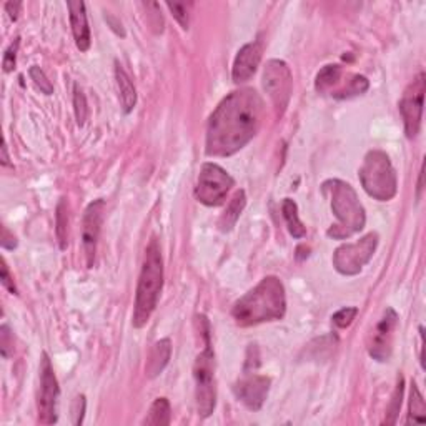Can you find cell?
Returning <instances> with one entry per match:
<instances>
[{
	"label": "cell",
	"instance_id": "obj_13",
	"mask_svg": "<svg viewBox=\"0 0 426 426\" xmlns=\"http://www.w3.org/2000/svg\"><path fill=\"white\" fill-rule=\"evenodd\" d=\"M271 380L265 375L245 371L243 378H240L234 386L235 397L243 403L248 410L258 411L269 397Z\"/></svg>",
	"mask_w": 426,
	"mask_h": 426
},
{
	"label": "cell",
	"instance_id": "obj_5",
	"mask_svg": "<svg viewBox=\"0 0 426 426\" xmlns=\"http://www.w3.org/2000/svg\"><path fill=\"white\" fill-rule=\"evenodd\" d=\"M197 327L204 338V350L193 364L195 378V399L199 415L208 418L217 406V381H215V353L210 338V323L205 315H197Z\"/></svg>",
	"mask_w": 426,
	"mask_h": 426
},
{
	"label": "cell",
	"instance_id": "obj_2",
	"mask_svg": "<svg viewBox=\"0 0 426 426\" xmlns=\"http://www.w3.org/2000/svg\"><path fill=\"white\" fill-rule=\"evenodd\" d=\"M285 311H287V295L282 280L276 276H265L257 287L235 303L232 316L239 327L247 328L282 320Z\"/></svg>",
	"mask_w": 426,
	"mask_h": 426
},
{
	"label": "cell",
	"instance_id": "obj_32",
	"mask_svg": "<svg viewBox=\"0 0 426 426\" xmlns=\"http://www.w3.org/2000/svg\"><path fill=\"white\" fill-rule=\"evenodd\" d=\"M0 351H2L3 358H10V355L14 353V336L7 325L0 327Z\"/></svg>",
	"mask_w": 426,
	"mask_h": 426
},
{
	"label": "cell",
	"instance_id": "obj_15",
	"mask_svg": "<svg viewBox=\"0 0 426 426\" xmlns=\"http://www.w3.org/2000/svg\"><path fill=\"white\" fill-rule=\"evenodd\" d=\"M263 54V47L260 42H250L239 50L235 57L234 69H232V78L235 83L248 82L255 76L258 65H260Z\"/></svg>",
	"mask_w": 426,
	"mask_h": 426
},
{
	"label": "cell",
	"instance_id": "obj_14",
	"mask_svg": "<svg viewBox=\"0 0 426 426\" xmlns=\"http://www.w3.org/2000/svg\"><path fill=\"white\" fill-rule=\"evenodd\" d=\"M104 210H105V201L102 199H99L92 201V204L85 208V213H83L82 243L87 258V267H89V269H92L95 263L97 243H99L100 230H102Z\"/></svg>",
	"mask_w": 426,
	"mask_h": 426
},
{
	"label": "cell",
	"instance_id": "obj_22",
	"mask_svg": "<svg viewBox=\"0 0 426 426\" xmlns=\"http://www.w3.org/2000/svg\"><path fill=\"white\" fill-rule=\"evenodd\" d=\"M426 420V405L423 395H421L420 388L416 386L415 381L411 383V393H410V415H408V423L421 425Z\"/></svg>",
	"mask_w": 426,
	"mask_h": 426
},
{
	"label": "cell",
	"instance_id": "obj_40",
	"mask_svg": "<svg viewBox=\"0 0 426 426\" xmlns=\"http://www.w3.org/2000/svg\"><path fill=\"white\" fill-rule=\"evenodd\" d=\"M2 165L3 166L10 165V158H8V148H7L6 142H3V145H2Z\"/></svg>",
	"mask_w": 426,
	"mask_h": 426
},
{
	"label": "cell",
	"instance_id": "obj_30",
	"mask_svg": "<svg viewBox=\"0 0 426 426\" xmlns=\"http://www.w3.org/2000/svg\"><path fill=\"white\" fill-rule=\"evenodd\" d=\"M357 315H358L357 306H346V308L338 310L336 313L332 316V322L336 328H348L350 325L353 323V320L357 318Z\"/></svg>",
	"mask_w": 426,
	"mask_h": 426
},
{
	"label": "cell",
	"instance_id": "obj_28",
	"mask_svg": "<svg viewBox=\"0 0 426 426\" xmlns=\"http://www.w3.org/2000/svg\"><path fill=\"white\" fill-rule=\"evenodd\" d=\"M166 7H169V10L172 12L175 20H177L180 25H182V29L188 30V25H190V10H188V8L192 7V3L166 2Z\"/></svg>",
	"mask_w": 426,
	"mask_h": 426
},
{
	"label": "cell",
	"instance_id": "obj_27",
	"mask_svg": "<svg viewBox=\"0 0 426 426\" xmlns=\"http://www.w3.org/2000/svg\"><path fill=\"white\" fill-rule=\"evenodd\" d=\"M73 112H76V118L78 127H83L87 122V115H89V107H87V99L82 89L78 85L73 87Z\"/></svg>",
	"mask_w": 426,
	"mask_h": 426
},
{
	"label": "cell",
	"instance_id": "obj_21",
	"mask_svg": "<svg viewBox=\"0 0 426 426\" xmlns=\"http://www.w3.org/2000/svg\"><path fill=\"white\" fill-rule=\"evenodd\" d=\"M282 212L285 222H287L290 235H292L293 239H303V236H306V228L300 220L298 205L295 204V200L285 199L282 201Z\"/></svg>",
	"mask_w": 426,
	"mask_h": 426
},
{
	"label": "cell",
	"instance_id": "obj_35",
	"mask_svg": "<svg viewBox=\"0 0 426 426\" xmlns=\"http://www.w3.org/2000/svg\"><path fill=\"white\" fill-rule=\"evenodd\" d=\"M0 245H2V248L6 250H14L17 247L15 236L8 232L7 227L2 228V241H0Z\"/></svg>",
	"mask_w": 426,
	"mask_h": 426
},
{
	"label": "cell",
	"instance_id": "obj_24",
	"mask_svg": "<svg viewBox=\"0 0 426 426\" xmlns=\"http://www.w3.org/2000/svg\"><path fill=\"white\" fill-rule=\"evenodd\" d=\"M57 239H59L60 248L65 250L69 245V212L67 201L62 199L57 205Z\"/></svg>",
	"mask_w": 426,
	"mask_h": 426
},
{
	"label": "cell",
	"instance_id": "obj_37",
	"mask_svg": "<svg viewBox=\"0 0 426 426\" xmlns=\"http://www.w3.org/2000/svg\"><path fill=\"white\" fill-rule=\"evenodd\" d=\"M20 8H22V2H7L6 3V10L8 17H10L12 20H17L19 19V14H20Z\"/></svg>",
	"mask_w": 426,
	"mask_h": 426
},
{
	"label": "cell",
	"instance_id": "obj_19",
	"mask_svg": "<svg viewBox=\"0 0 426 426\" xmlns=\"http://www.w3.org/2000/svg\"><path fill=\"white\" fill-rule=\"evenodd\" d=\"M245 205H247V195H245L243 190H239L234 195V199L230 200V204L227 205V210L220 217V222H218V227H220L222 232L227 234V232H230L236 225Z\"/></svg>",
	"mask_w": 426,
	"mask_h": 426
},
{
	"label": "cell",
	"instance_id": "obj_31",
	"mask_svg": "<svg viewBox=\"0 0 426 426\" xmlns=\"http://www.w3.org/2000/svg\"><path fill=\"white\" fill-rule=\"evenodd\" d=\"M19 47H20V38H15V41L12 42L10 45H8L6 54H3L2 67H3V72H6V73H10L12 70L15 69L17 52H19Z\"/></svg>",
	"mask_w": 426,
	"mask_h": 426
},
{
	"label": "cell",
	"instance_id": "obj_7",
	"mask_svg": "<svg viewBox=\"0 0 426 426\" xmlns=\"http://www.w3.org/2000/svg\"><path fill=\"white\" fill-rule=\"evenodd\" d=\"M235 180L220 165L206 162L201 165L195 185V199L206 206H218L225 201Z\"/></svg>",
	"mask_w": 426,
	"mask_h": 426
},
{
	"label": "cell",
	"instance_id": "obj_10",
	"mask_svg": "<svg viewBox=\"0 0 426 426\" xmlns=\"http://www.w3.org/2000/svg\"><path fill=\"white\" fill-rule=\"evenodd\" d=\"M425 73H418V77L406 87L405 94L399 100L398 107L405 124V134L408 139H415L420 134L421 118H423V97H425Z\"/></svg>",
	"mask_w": 426,
	"mask_h": 426
},
{
	"label": "cell",
	"instance_id": "obj_12",
	"mask_svg": "<svg viewBox=\"0 0 426 426\" xmlns=\"http://www.w3.org/2000/svg\"><path fill=\"white\" fill-rule=\"evenodd\" d=\"M398 327V315L393 308H386L383 316L376 323L375 330L371 332L370 340H368V353L373 360L383 363L388 362L393 351L395 330Z\"/></svg>",
	"mask_w": 426,
	"mask_h": 426
},
{
	"label": "cell",
	"instance_id": "obj_11",
	"mask_svg": "<svg viewBox=\"0 0 426 426\" xmlns=\"http://www.w3.org/2000/svg\"><path fill=\"white\" fill-rule=\"evenodd\" d=\"M59 381H57L50 358L43 351L41 360V392H38V420L43 425L57 423V402H59Z\"/></svg>",
	"mask_w": 426,
	"mask_h": 426
},
{
	"label": "cell",
	"instance_id": "obj_26",
	"mask_svg": "<svg viewBox=\"0 0 426 426\" xmlns=\"http://www.w3.org/2000/svg\"><path fill=\"white\" fill-rule=\"evenodd\" d=\"M368 87H370V82H368L367 77L355 76L343 90L336 92V94H333V97H336V99H350V97L364 94L368 90Z\"/></svg>",
	"mask_w": 426,
	"mask_h": 426
},
{
	"label": "cell",
	"instance_id": "obj_9",
	"mask_svg": "<svg viewBox=\"0 0 426 426\" xmlns=\"http://www.w3.org/2000/svg\"><path fill=\"white\" fill-rule=\"evenodd\" d=\"M263 89L269 94L278 115H283L293 90V77L287 62L271 59L263 70Z\"/></svg>",
	"mask_w": 426,
	"mask_h": 426
},
{
	"label": "cell",
	"instance_id": "obj_39",
	"mask_svg": "<svg viewBox=\"0 0 426 426\" xmlns=\"http://www.w3.org/2000/svg\"><path fill=\"white\" fill-rule=\"evenodd\" d=\"M423 177H425V172H423V165H421L420 178H418V190H416V200L418 201L421 199V192H423Z\"/></svg>",
	"mask_w": 426,
	"mask_h": 426
},
{
	"label": "cell",
	"instance_id": "obj_16",
	"mask_svg": "<svg viewBox=\"0 0 426 426\" xmlns=\"http://www.w3.org/2000/svg\"><path fill=\"white\" fill-rule=\"evenodd\" d=\"M69 14H70V25H72V34L76 38V45L80 52H87L90 48V27L89 20H87L85 3L82 0H70L67 2Z\"/></svg>",
	"mask_w": 426,
	"mask_h": 426
},
{
	"label": "cell",
	"instance_id": "obj_1",
	"mask_svg": "<svg viewBox=\"0 0 426 426\" xmlns=\"http://www.w3.org/2000/svg\"><path fill=\"white\" fill-rule=\"evenodd\" d=\"M263 100L252 89L232 92L210 115L205 153L230 157L247 145L260 130Z\"/></svg>",
	"mask_w": 426,
	"mask_h": 426
},
{
	"label": "cell",
	"instance_id": "obj_4",
	"mask_svg": "<svg viewBox=\"0 0 426 426\" xmlns=\"http://www.w3.org/2000/svg\"><path fill=\"white\" fill-rule=\"evenodd\" d=\"M162 287H164V258L157 239H152L145 248L142 271L139 276L135 293L134 323L135 328H143L158 305Z\"/></svg>",
	"mask_w": 426,
	"mask_h": 426
},
{
	"label": "cell",
	"instance_id": "obj_38",
	"mask_svg": "<svg viewBox=\"0 0 426 426\" xmlns=\"http://www.w3.org/2000/svg\"><path fill=\"white\" fill-rule=\"evenodd\" d=\"M423 350H425V330H423V327H420V363H421V368H425Z\"/></svg>",
	"mask_w": 426,
	"mask_h": 426
},
{
	"label": "cell",
	"instance_id": "obj_17",
	"mask_svg": "<svg viewBox=\"0 0 426 426\" xmlns=\"http://www.w3.org/2000/svg\"><path fill=\"white\" fill-rule=\"evenodd\" d=\"M172 357V341L170 338H164V340L157 341L148 355V362L145 364V373L148 378H155L165 370V367L170 362Z\"/></svg>",
	"mask_w": 426,
	"mask_h": 426
},
{
	"label": "cell",
	"instance_id": "obj_29",
	"mask_svg": "<svg viewBox=\"0 0 426 426\" xmlns=\"http://www.w3.org/2000/svg\"><path fill=\"white\" fill-rule=\"evenodd\" d=\"M29 73H30V78H32L35 85H37V89H41L43 95L54 94V85H52L50 80H48L47 76H45V72H43L41 67L34 65V67H30Z\"/></svg>",
	"mask_w": 426,
	"mask_h": 426
},
{
	"label": "cell",
	"instance_id": "obj_33",
	"mask_svg": "<svg viewBox=\"0 0 426 426\" xmlns=\"http://www.w3.org/2000/svg\"><path fill=\"white\" fill-rule=\"evenodd\" d=\"M85 406H87L85 397H83V395H78V397H76V399H73V405H72V416H73V425L76 426L83 423Z\"/></svg>",
	"mask_w": 426,
	"mask_h": 426
},
{
	"label": "cell",
	"instance_id": "obj_25",
	"mask_svg": "<svg viewBox=\"0 0 426 426\" xmlns=\"http://www.w3.org/2000/svg\"><path fill=\"white\" fill-rule=\"evenodd\" d=\"M403 385H405V380H403V376H399L397 388H395V392L392 395V399H390V405L388 410H386V416H385V425H395L397 423L398 418V413L402 410V402H403Z\"/></svg>",
	"mask_w": 426,
	"mask_h": 426
},
{
	"label": "cell",
	"instance_id": "obj_20",
	"mask_svg": "<svg viewBox=\"0 0 426 426\" xmlns=\"http://www.w3.org/2000/svg\"><path fill=\"white\" fill-rule=\"evenodd\" d=\"M172 421V406L166 398H157L152 403L148 415L145 416L143 425L148 426H169Z\"/></svg>",
	"mask_w": 426,
	"mask_h": 426
},
{
	"label": "cell",
	"instance_id": "obj_18",
	"mask_svg": "<svg viewBox=\"0 0 426 426\" xmlns=\"http://www.w3.org/2000/svg\"><path fill=\"white\" fill-rule=\"evenodd\" d=\"M115 80L118 87V95H120V104L125 113H130L137 105V90H135L134 80L129 76V72L122 67L120 62H115Z\"/></svg>",
	"mask_w": 426,
	"mask_h": 426
},
{
	"label": "cell",
	"instance_id": "obj_8",
	"mask_svg": "<svg viewBox=\"0 0 426 426\" xmlns=\"http://www.w3.org/2000/svg\"><path fill=\"white\" fill-rule=\"evenodd\" d=\"M380 236L376 232L364 235L355 243H345L333 253V267L340 275L353 276L363 270L378 248Z\"/></svg>",
	"mask_w": 426,
	"mask_h": 426
},
{
	"label": "cell",
	"instance_id": "obj_6",
	"mask_svg": "<svg viewBox=\"0 0 426 426\" xmlns=\"http://www.w3.org/2000/svg\"><path fill=\"white\" fill-rule=\"evenodd\" d=\"M360 182L364 192L378 201H388L397 195V173L390 157L381 150L367 153L360 169Z\"/></svg>",
	"mask_w": 426,
	"mask_h": 426
},
{
	"label": "cell",
	"instance_id": "obj_34",
	"mask_svg": "<svg viewBox=\"0 0 426 426\" xmlns=\"http://www.w3.org/2000/svg\"><path fill=\"white\" fill-rule=\"evenodd\" d=\"M2 271H0V280H2V285L6 287L8 292L14 293V295H17V287L14 283V278L10 276V271H8V267L6 263V258H2V269H0Z\"/></svg>",
	"mask_w": 426,
	"mask_h": 426
},
{
	"label": "cell",
	"instance_id": "obj_3",
	"mask_svg": "<svg viewBox=\"0 0 426 426\" xmlns=\"http://www.w3.org/2000/svg\"><path fill=\"white\" fill-rule=\"evenodd\" d=\"M325 195L330 197L332 212L335 213L336 223L327 230V235L335 240H345L363 230L367 223V213L360 201L357 192L343 180L332 178L322 185Z\"/></svg>",
	"mask_w": 426,
	"mask_h": 426
},
{
	"label": "cell",
	"instance_id": "obj_36",
	"mask_svg": "<svg viewBox=\"0 0 426 426\" xmlns=\"http://www.w3.org/2000/svg\"><path fill=\"white\" fill-rule=\"evenodd\" d=\"M105 20L108 22V25H111L113 32H115L117 35H120V37H125V30H124V25H122V22L117 19V17H113L111 14H105Z\"/></svg>",
	"mask_w": 426,
	"mask_h": 426
},
{
	"label": "cell",
	"instance_id": "obj_23",
	"mask_svg": "<svg viewBox=\"0 0 426 426\" xmlns=\"http://www.w3.org/2000/svg\"><path fill=\"white\" fill-rule=\"evenodd\" d=\"M341 77V67L336 64L332 65H325V67L320 70L318 76H316L315 80V89L316 92H327L330 90L335 83L340 80Z\"/></svg>",
	"mask_w": 426,
	"mask_h": 426
}]
</instances>
